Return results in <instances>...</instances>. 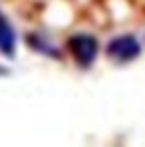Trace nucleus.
I'll return each mask as SVG.
<instances>
[{
  "mask_svg": "<svg viewBox=\"0 0 145 147\" xmlns=\"http://www.w3.org/2000/svg\"><path fill=\"white\" fill-rule=\"evenodd\" d=\"M30 44H32V49L34 51H38V53H44V55H49V57H61V53L57 51V46H53V44H49L47 40H44L42 36H38V34H32L30 38Z\"/></svg>",
  "mask_w": 145,
  "mask_h": 147,
  "instance_id": "4",
  "label": "nucleus"
},
{
  "mask_svg": "<svg viewBox=\"0 0 145 147\" xmlns=\"http://www.w3.org/2000/svg\"><path fill=\"white\" fill-rule=\"evenodd\" d=\"M105 53L116 63H130L141 55V42L133 34H122L109 40Z\"/></svg>",
  "mask_w": 145,
  "mask_h": 147,
  "instance_id": "2",
  "label": "nucleus"
},
{
  "mask_svg": "<svg viewBox=\"0 0 145 147\" xmlns=\"http://www.w3.org/2000/svg\"><path fill=\"white\" fill-rule=\"evenodd\" d=\"M67 51L80 67H90L99 55V40L90 34H74L67 40Z\"/></svg>",
  "mask_w": 145,
  "mask_h": 147,
  "instance_id": "1",
  "label": "nucleus"
},
{
  "mask_svg": "<svg viewBox=\"0 0 145 147\" xmlns=\"http://www.w3.org/2000/svg\"><path fill=\"white\" fill-rule=\"evenodd\" d=\"M15 49H17L15 30H13L9 19L0 13V53L4 57H15Z\"/></svg>",
  "mask_w": 145,
  "mask_h": 147,
  "instance_id": "3",
  "label": "nucleus"
}]
</instances>
